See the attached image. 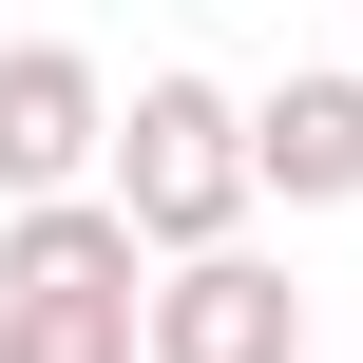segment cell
Here are the masks:
<instances>
[{"label":"cell","mask_w":363,"mask_h":363,"mask_svg":"<svg viewBox=\"0 0 363 363\" xmlns=\"http://www.w3.org/2000/svg\"><path fill=\"white\" fill-rule=\"evenodd\" d=\"M134 268L115 191H0V363H134Z\"/></svg>","instance_id":"obj_1"},{"label":"cell","mask_w":363,"mask_h":363,"mask_svg":"<svg viewBox=\"0 0 363 363\" xmlns=\"http://www.w3.org/2000/svg\"><path fill=\"white\" fill-rule=\"evenodd\" d=\"M96 153H115L134 249H211V230H249V115H230L211 77H134V96L96 115Z\"/></svg>","instance_id":"obj_2"},{"label":"cell","mask_w":363,"mask_h":363,"mask_svg":"<svg viewBox=\"0 0 363 363\" xmlns=\"http://www.w3.org/2000/svg\"><path fill=\"white\" fill-rule=\"evenodd\" d=\"M134 363H306V287L268 249H153L134 268Z\"/></svg>","instance_id":"obj_3"},{"label":"cell","mask_w":363,"mask_h":363,"mask_svg":"<svg viewBox=\"0 0 363 363\" xmlns=\"http://www.w3.org/2000/svg\"><path fill=\"white\" fill-rule=\"evenodd\" d=\"M96 115H115V77L77 38H0V191H77L96 172Z\"/></svg>","instance_id":"obj_4"},{"label":"cell","mask_w":363,"mask_h":363,"mask_svg":"<svg viewBox=\"0 0 363 363\" xmlns=\"http://www.w3.org/2000/svg\"><path fill=\"white\" fill-rule=\"evenodd\" d=\"M230 115H249V191H287V211H345L363 191V77H268Z\"/></svg>","instance_id":"obj_5"}]
</instances>
